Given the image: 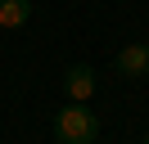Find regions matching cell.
<instances>
[{
	"instance_id": "obj_1",
	"label": "cell",
	"mask_w": 149,
	"mask_h": 144,
	"mask_svg": "<svg viewBox=\"0 0 149 144\" xmlns=\"http://www.w3.org/2000/svg\"><path fill=\"white\" fill-rule=\"evenodd\" d=\"M54 140L59 144H100V117L86 104H63L54 113Z\"/></svg>"
},
{
	"instance_id": "obj_2",
	"label": "cell",
	"mask_w": 149,
	"mask_h": 144,
	"mask_svg": "<svg viewBox=\"0 0 149 144\" xmlns=\"http://www.w3.org/2000/svg\"><path fill=\"white\" fill-rule=\"evenodd\" d=\"M63 95H68V104H86V99L95 95V68H86V63L68 68V77H63Z\"/></svg>"
},
{
	"instance_id": "obj_3",
	"label": "cell",
	"mask_w": 149,
	"mask_h": 144,
	"mask_svg": "<svg viewBox=\"0 0 149 144\" xmlns=\"http://www.w3.org/2000/svg\"><path fill=\"white\" fill-rule=\"evenodd\" d=\"M118 72L122 77H149V45H127V50L118 54Z\"/></svg>"
},
{
	"instance_id": "obj_4",
	"label": "cell",
	"mask_w": 149,
	"mask_h": 144,
	"mask_svg": "<svg viewBox=\"0 0 149 144\" xmlns=\"http://www.w3.org/2000/svg\"><path fill=\"white\" fill-rule=\"evenodd\" d=\"M32 18V0H0V32H18Z\"/></svg>"
},
{
	"instance_id": "obj_5",
	"label": "cell",
	"mask_w": 149,
	"mask_h": 144,
	"mask_svg": "<svg viewBox=\"0 0 149 144\" xmlns=\"http://www.w3.org/2000/svg\"><path fill=\"white\" fill-rule=\"evenodd\" d=\"M145 144H149V140H145Z\"/></svg>"
}]
</instances>
